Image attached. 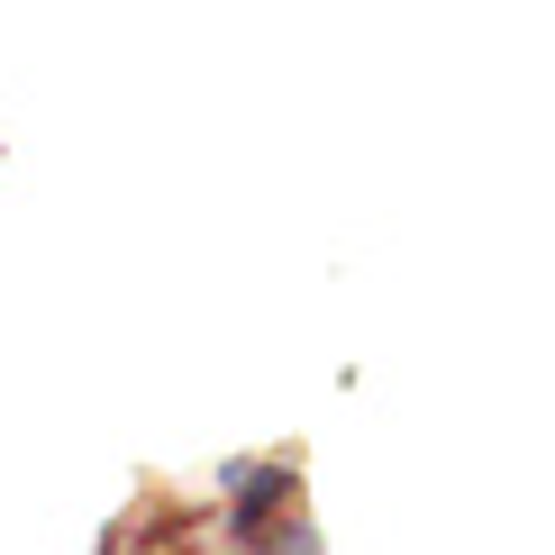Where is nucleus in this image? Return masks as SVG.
<instances>
[]
</instances>
